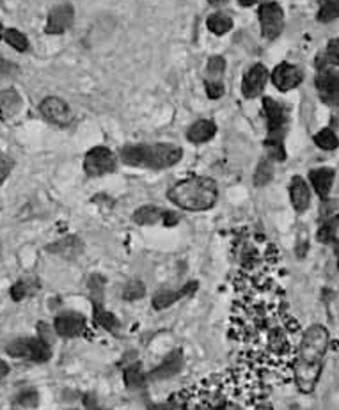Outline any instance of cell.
<instances>
[{
    "label": "cell",
    "instance_id": "obj_1",
    "mask_svg": "<svg viewBox=\"0 0 339 410\" xmlns=\"http://www.w3.org/2000/svg\"><path fill=\"white\" fill-rule=\"evenodd\" d=\"M331 336L323 325H311L305 329L295 363V384L304 394L313 393L322 376L325 354L329 350Z\"/></svg>",
    "mask_w": 339,
    "mask_h": 410
},
{
    "label": "cell",
    "instance_id": "obj_2",
    "mask_svg": "<svg viewBox=\"0 0 339 410\" xmlns=\"http://www.w3.org/2000/svg\"><path fill=\"white\" fill-rule=\"evenodd\" d=\"M167 197L182 210L204 212L217 203L219 188H217V183L213 180L197 176V178H188L176 183L169 191Z\"/></svg>",
    "mask_w": 339,
    "mask_h": 410
},
{
    "label": "cell",
    "instance_id": "obj_3",
    "mask_svg": "<svg viewBox=\"0 0 339 410\" xmlns=\"http://www.w3.org/2000/svg\"><path fill=\"white\" fill-rule=\"evenodd\" d=\"M183 157L182 148L174 144H135L121 149V160L132 167L167 169L178 164Z\"/></svg>",
    "mask_w": 339,
    "mask_h": 410
},
{
    "label": "cell",
    "instance_id": "obj_4",
    "mask_svg": "<svg viewBox=\"0 0 339 410\" xmlns=\"http://www.w3.org/2000/svg\"><path fill=\"white\" fill-rule=\"evenodd\" d=\"M263 110L268 127V136L267 140H265V148H267L272 160L283 162L284 158H286V149H284V131H286V123H288L286 109H284L279 102H276V100L265 98Z\"/></svg>",
    "mask_w": 339,
    "mask_h": 410
},
{
    "label": "cell",
    "instance_id": "obj_5",
    "mask_svg": "<svg viewBox=\"0 0 339 410\" xmlns=\"http://www.w3.org/2000/svg\"><path fill=\"white\" fill-rule=\"evenodd\" d=\"M11 357L17 359H29L34 363H47L52 357V348L50 343L43 341L41 338H23V339H14L6 347Z\"/></svg>",
    "mask_w": 339,
    "mask_h": 410
},
{
    "label": "cell",
    "instance_id": "obj_6",
    "mask_svg": "<svg viewBox=\"0 0 339 410\" xmlns=\"http://www.w3.org/2000/svg\"><path fill=\"white\" fill-rule=\"evenodd\" d=\"M116 169V157L109 148L98 146L85 153L84 171L91 178H98L103 174H109Z\"/></svg>",
    "mask_w": 339,
    "mask_h": 410
},
{
    "label": "cell",
    "instance_id": "obj_7",
    "mask_svg": "<svg viewBox=\"0 0 339 410\" xmlns=\"http://www.w3.org/2000/svg\"><path fill=\"white\" fill-rule=\"evenodd\" d=\"M259 25L267 39H276L284 29V13L277 2H265L258 9Z\"/></svg>",
    "mask_w": 339,
    "mask_h": 410
},
{
    "label": "cell",
    "instance_id": "obj_8",
    "mask_svg": "<svg viewBox=\"0 0 339 410\" xmlns=\"http://www.w3.org/2000/svg\"><path fill=\"white\" fill-rule=\"evenodd\" d=\"M39 112L47 121L57 125V127H68L73 119L72 109L68 107V103L57 96L45 98L41 105H39Z\"/></svg>",
    "mask_w": 339,
    "mask_h": 410
},
{
    "label": "cell",
    "instance_id": "obj_9",
    "mask_svg": "<svg viewBox=\"0 0 339 410\" xmlns=\"http://www.w3.org/2000/svg\"><path fill=\"white\" fill-rule=\"evenodd\" d=\"M302 78H304L302 69L288 63L279 64V66H276V69L272 72V84L276 85L279 91H283V93L295 89L297 85H300Z\"/></svg>",
    "mask_w": 339,
    "mask_h": 410
},
{
    "label": "cell",
    "instance_id": "obj_10",
    "mask_svg": "<svg viewBox=\"0 0 339 410\" xmlns=\"http://www.w3.org/2000/svg\"><path fill=\"white\" fill-rule=\"evenodd\" d=\"M268 69L265 68L263 64H254V66H250L249 72L243 75L242 80V93L245 98H256L259 94L263 93V89L267 87L268 82Z\"/></svg>",
    "mask_w": 339,
    "mask_h": 410
},
{
    "label": "cell",
    "instance_id": "obj_11",
    "mask_svg": "<svg viewBox=\"0 0 339 410\" xmlns=\"http://www.w3.org/2000/svg\"><path fill=\"white\" fill-rule=\"evenodd\" d=\"M316 87L320 91L323 102L327 103H339V72L334 68L318 69L316 76Z\"/></svg>",
    "mask_w": 339,
    "mask_h": 410
},
{
    "label": "cell",
    "instance_id": "obj_12",
    "mask_svg": "<svg viewBox=\"0 0 339 410\" xmlns=\"http://www.w3.org/2000/svg\"><path fill=\"white\" fill-rule=\"evenodd\" d=\"M75 20V11L69 4H61L52 9L47 20V34H63L69 27L73 25Z\"/></svg>",
    "mask_w": 339,
    "mask_h": 410
},
{
    "label": "cell",
    "instance_id": "obj_13",
    "mask_svg": "<svg viewBox=\"0 0 339 410\" xmlns=\"http://www.w3.org/2000/svg\"><path fill=\"white\" fill-rule=\"evenodd\" d=\"M54 330L61 338H76L85 330V318L80 313H63L54 321Z\"/></svg>",
    "mask_w": 339,
    "mask_h": 410
},
{
    "label": "cell",
    "instance_id": "obj_14",
    "mask_svg": "<svg viewBox=\"0 0 339 410\" xmlns=\"http://www.w3.org/2000/svg\"><path fill=\"white\" fill-rule=\"evenodd\" d=\"M183 364H185V359H183L182 352H171L169 356L149 373V376H151L153 380H166V378L178 375L183 369Z\"/></svg>",
    "mask_w": 339,
    "mask_h": 410
},
{
    "label": "cell",
    "instance_id": "obj_15",
    "mask_svg": "<svg viewBox=\"0 0 339 410\" xmlns=\"http://www.w3.org/2000/svg\"><path fill=\"white\" fill-rule=\"evenodd\" d=\"M289 199H292L293 208L297 210L298 213H304L311 204V192L309 186L300 176H295L292 180V185H289Z\"/></svg>",
    "mask_w": 339,
    "mask_h": 410
},
{
    "label": "cell",
    "instance_id": "obj_16",
    "mask_svg": "<svg viewBox=\"0 0 339 410\" xmlns=\"http://www.w3.org/2000/svg\"><path fill=\"white\" fill-rule=\"evenodd\" d=\"M195 288H197V284L190 283L183 288V290H179V292H174V290H162V292H158L157 295L153 296V308L157 309V311L171 308L173 304L182 301L183 296L192 295V293L195 292Z\"/></svg>",
    "mask_w": 339,
    "mask_h": 410
},
{
    "label": "cell",
    "instance_id": "obj_17",
    "mask_svg": "<svg viewBox=\"0 0 339 410\" xmlns=\"http://www.w3.org/2000/svg\"><path fill=\"white\" fill-rule=\"evenodd\" d=\"M334 171L329 167H320V169H313L309 173V182L313 185L314 192L322 199L329 197L332 191V183H334Z\"/></svg>",
    "mask_w": 339,
    "mask_h": 410
},
{
    "label": "cell",
    "instance_id": "obj_18",
    "mask_svg": "<svg viewBox=\"0 0 339 410\" xmlns=\"http://www.w3.org/2000/svg\"><path fill=\"white\" fill-rule=\"evenodd\" d=\"M52 254H57L64 259H75L76 256H80L82 250H84V244L76 237H66L63 240L56 241L48 247Z\"/></svg>",
    "mask_w": 339,
    "mask_h": 410
},
{
    "label": "cell",
    "instance_id": "obj_19",
    "mask_svg": "<svg viewBox=\"0 0 339 410\" xmlns=\"http://www.w3.org/2000/svg\"><path fill=\"white\" fill-rule=\"evenodd\" d=\"M21 96L17 89L0 91V119H11L21 110Z\"/></svg>",
    "mask_w": 339,
    "mask_h": 410
},
{
    "label": "cell",
    "instance_id": "obj_20",
    "mask_svg": "<svg viewBox=\"0 0 339 410\" xmlns=\"http://www.w3.org/2000/svg\"><path fill=\"white\" fill-rule=\"evenodd\" d=\"M215 131L217 127L213 121H210V119H201V121H197V123H194L188 128L187 139L190 140L192 144H204L210 139H213Z\"/></svg>",
    "mask_w": 339,
    "mask_h": 410
},
{
    "label": "cell",
    "instance_id": "obj_21",
    "mask_svg": "<svg viewBox=\"0 0 339 410\" xmlns=\"http://www.w3.org/2000/svg\"><path fill=\"white\" fill-rule=\"evenodd\" d=\"M164 210L157 206H142L133 213V220L139 226H153L164 219Z\"/></svg>",
    "mask_w": 339,
    "mask_h": 410
},
{
    "label": "cell",
    "instance_id": "obj_22",
    "mask_svg": "<svg viewBox=\"0 0 339 410\" xmlns=\"http://www.w3.org/2000/svg\"><path fill=\"white\" fill-rule=\"evenodd\" d=\"M316 66H318V69L339 66V39H331L329 41L325 54L320 55L318 61H316Z\"/></svg>",
    "mask_w": 339,
    "mask_h": 410
},
{
    "label": "cell",
    "instance_id": "obj_23",
    "mask_svg": "<svg viewBox=\"0 0 339 410\" xmlns=\"http://www.w3.org/2000/svg\"><path fill=\"white\" fill-rule=\"evenodd\" d=\"M206 25L208 29H210V32H213V34L217 36H222L233 29V20L226 13H213L212 17L208 18Z\"/></svg>",
    "mask_w": 339,
    "mask_h": 410
},
{
    "label": "cell",
    "instance_id": "obj_24",
    "mask_svg": "<svg viewBox=\"0 0 339 410\" xmlns=\"http://www.w3.org/2000/svg\"><path fill=\"white\" fill-rule=\"evenodd\" d=\"M123 378H124V385H127L128 389L137 391L144 387L146 378H144V373H142V368H140L139 364L128 366L123 373Z\"/></svg>",
    "mask_w": 339,
    "mask_h": 410
},
{
    "label": "cell",
    "instance_id": "obj_25",
    "mask_svg": "<svg viewBox=\"0 0 339 410\" xmlns=\"http://www.w3.org/2000/svg\"><path fill=\"white\" fill-rule=\"evenodd\" d=\"M314 144H316L320 149H323V151H334L339 146V139L334 131L329 130V128H323V130H320L318 133L314 136Z\"/></svg>",
    "mask_w": 339,
    "mask_h": 410
},
{
    "label": "cell",
    "instance_id": "obj_26",
    "mask_svg": "<svg viewBox=\"0 0 339 410\" xmlns=\"http://www.w3.org/2000/svg\"><path fill=\"white\" fill-rule=\"evenodd\" d=\"M2 39L8 43L9 47H13L18 52H25L29 48V41H27L25 34H21L20 30L17 29H4Z\"/></svg>",
    "mask_w": 339,
    "mask_h": 410
},
{
    "label": "cell",
    "instance_id": "obj_27",
    "mask_svg": "<svg viewBox=\"0 0 339 410\" xmlns=\"http://www.w3.org/2000/svg\"><path fill=\"white\" fill-rule=\"evenodd\" d=\"M320 11H318V20L327 23L332 21L336 18H339V0H318Z\"/></svg>",
    "mask_w": 339,
    "mask_h": 410
},
{
    "label": "cell",
    "instance_id": "obj_28",
    "mask_svg": "<svg viewBox=\"0 0 339 410\" xmlns=\"http://www.w3.org/2000/svg\"><path fill=\"white\" fill-rule=\"evenodd\" d=\"M272 178H274V167H272V162L270 160H261V162H259L258 167H256L254 185L265 186L267 183L272 182Z\"/></svg>",
    "mask_w": 339,
    "mask_h": 410
},
{
    "label": "cell",
    "instance_id": "obj_29",
    "mask_svg": "<svg viewBox=\"0 0 339 410\" xmlns=\"http://www.w3.org/2000/svg\"><path fill=\"white\" fill-rule=\"evenodd\" d=\"M94 318H96L98 323L107 330H116L119 327L118 318H116L111 311H105L102 305H100V308L96 305V309H94Z\"/></svg>",
    "mask_w": 339,
    "mask_h": 410
},
{
    "label": "cell",
    "instance_id": "obj_30",
    "mask_svg": "<svg viewBox=\"0 0 339 410\" xmlns=\"http://www.w3.org/2000/svg\"><path fill=\"white\" fill-rule=\"evenodd\" d=\"M144 295H146V288H144V283H140V281H130L123 290L124 301H130V302L139 301V299H142Z\"/></svg>",
    "mask_w": 339,
    "mask_h": 410
},
{
    "label": "cell",
    "instance_id": "obj_31",
    "mask_svg": "<svg viewBox=\"0 0 339 410\" xmlns=\"http://www.w3.org/2000/svg\"><path fill=\"white\" fill-rule=\"evenodd\" d=\"M226 68V61L224 57H212V59L208 61V75H210V80H219L224 73Z\"/></svg>",
    "mask_w": 339,
    "mask_h": 410
},
{
    "label": "cell",
    "instance_id": "obj_32",
    "mask_svg": "<svg viewBox=\"0 0 339 410\" xmlns=\"http://www.w3.org/2000/svg\"><path fill=\"white\" fill-rule=\"evenodd\" d=\"M17 403L20 407H25V409H34L39 403V394L34 389L21 391L17 396Z\"/></svg>",
    "mask_w": 339,
    "mask_h": 410
},
{
    "label": "cell",
    "instance_id": "obj_33",
    "mask_svg": "<svg viewBox=\"0 0 339 410\" xmlns=\"http://www.w3.org/2000/svg\"><path fill=\"white\" fill-rule=\"evenodd\" d=\"M204 87H206L208 98H212V100H219V98L224 96V85H222L221 80H210L208 78Z\"/></svg>",
    "mask_w": 339,
    "mask_h": 410
},
{
    "label": "cell",
    "instance_id": "obj_34",
    "mask_svg": "<svg viewBox=\"0 0 339 410\" xmlns=\"http://www.w3.org/2000/svg\"><path fill=\"white\" fill-rule=\"evenodd\" d=\"M18 73V66L8 59H0V78H9Z\"/></svg>",
    "mask_w": 339,
    "mask_h": 410
},
{
    "label": "cell",
    "instance_id": "obj_35",
    "mask_svg": "<svg viewBox=\"0 0 339 410\" xmlns=\"http://www.w3.org/2000/svg\"><path fill=\"white\" fill-rule=\"evenodd\" d=\"M25 295H27V286H25V283H14L13 286H11V299H13V301H17V302H20V301H23V299H25Z\"/></svg>",
    "mask_w": 339,
    "mask_h": 410
},
{
    "label": "cell",
    "instance_id": "obj_36",
    "mask_svg": "<svg viewBox=\"0 0 339 410\" xmlns=\"http://www.w3.org/2000/svg\"><path fill=\"white\" fill-rule=\"evenodd\" d=\"M11 167H13V162L9 160L4 153L0 151V183L8 178V174H9V171H11Z\"/></svg>",
    "mask_w": 339,
    "mask_h": 410
},
{
    "label": "cell",
    "instance_id": "obj_37",
    "mask_svg": "<svg viewBox=\"0 0 339 410\" xmlns=\"http://www.w3.org/2000/svg\"><path fill=\"white\" fill-rule=\"evenodd\" d=\"M179 217L176 215V213H171V212H166L164 213V219H162V222L166 226H176L178 224Z\"/></svg>",
    "mask_w": 339,
    "mask_h": 410
},
{
    "label": "cell",
    "instance_id": "obj_38",
    "mask_svg": "<svg viewBox=\"0 0 339 410\" xmlns=\"http://www.w3.org/2000/svg\"><path fill=\"white\" fill-rule=\"evenodd\" d=\"M85 407H87V410H105L102 407H98L93 398H85Z\"/></svg>",
    "mask_w": 339,
    "mask_h": 410
},
{
    "label": "cell",
    "instance_id": "obj_39",
    "mask_svg": "<svg viewBox=\"0 0 339 410\" xmlns=\"http://www.w3.org/2000/svg\"><path fill=\"white\" fill-rule=\"evenodd\" d=\"M151 410H179V409L176 405H171V403H164V405L151 407Z\"/></svg>",
    "mask_w": 339,
    "mask_h": 410
},
{
    "label": "cell",
    "instance_id": "obj_40",
    "mask_svg": "<svg viewBox=\"0 0 339 410\" xmlns=\"http://www.w3.org/2000/svg\"><path fill=\"white\" fill-rule=\"evenodd\" d=\"M8 373H9L8 363H4V360H0V378H4V376H8Z\"/></svg>",
    "mask_w": 339,
    "mask_h": 410
},
{
    "label": "cell",
    "instance_id": "obj_41",
    "mask_svg": "<svg viewBox=\"0 0 339 410\" xmlns=\"http://www.w3.org/2000/svg\"><path fill=\"white\" fill-rule=\"evenodd\" d=\"M208 2H210L212 6H224L228 0H208Z\"/></svg>",
    "mask_w": 339,
    "mask_h": 410
},
{
    "label": "cell",
    "instance_id": "obj_42",
    "mask_svg": "<svg viewBox=\"0 0 339 410\" xmlns=\"http://www.w3.org/2000/svg\"><path fill=\"white\" fill-rule=\"evenodd\" d=\"M238 2H240L242 6H254L258 0H238Z\"/></svg>",
    "mask_w": 339,
    "mask_h": 410
},
{
    "label": "cell",
    "instance_id": "obj_43",
    "mask_svg": "<svg viewBox=\"0 0 339 410\" xmlns=\"http://www.w3.org/2000/svg\"><path fill=\"white\" fill-rule=\"evenodd\" d=\"M2 32H4V29H2V25H0V39H2Z\"/></svg>",
    "mask_w": 339,
    "mask_h": 410
},
{
    "label": "cell",
    "instance_id": "obj_44",
    "mask_svg": "<svg viewBox=\"0 0 339 410\" xmlns=\"http://www.w3.org/2000/svg\"><path fill=\"white\" fill-rule=\"evenodd\" d=\"M292 410H298V409H292Z\"/></svg>",
    "mask_w": 339,
    "mask_h": 410
}]
</instances>
